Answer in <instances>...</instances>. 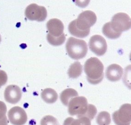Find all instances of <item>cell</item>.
I'll return each mask as SVG.
<instances>
[{"label":"cell","instance_id":"1","mask_svg":"<svg viewBox=\"0 0 131 125\" xmlns=\"http://www.w3.org/2000/svg\"><path fill=\"white\" fill-rule=\"evenodd\" d=\"M84 70L88 82L96 85L102 81L104 78V65L97 58L92 57L88 59L84 65Z\"/></svg>","mask_w":131,"mask_h":125},{"label":"cell","instance_id":"2","mask_svg":"<svg viewBox=\"0 0 131 125\" xmlns=\"http://www.w3.org/2000/svg\"><path fill=\"white\" fill-rule=\"evenodd\" d=\"M66 49L70 57L74 60L81 59L86 56L88 52L86 42L83 40L72 37L68 39Z\"/></svg>","mask_w":131,"mask_h":125},{"label":"cell","instance_id":"3","mask_svg":"<svg viewBox=\"0 0 131 125\" xmlns=\"http://www.w3.org/2000/svg\"><path fill=\"white\" fill-rule=\"evenodd\" d=\"M68 111L71 116L76 115L77 118L82 117L87 111L88 103L87 100L84 96L72 98L70 101Z\"/></svg>","mask_w":131,"mask_h":125},{"label":"cell","instance_id":"4","mask_svg":"<svg viewBox=\"0 0 131 125\" xmlns=\"http://www.w3.org/2000/svg\"><path fill=\"white\" fill-rule=\"evenodd\" d=\"M110 22L111 27L116 32L122 33L131 28V18L125 13L115 14Z\"/></svg>","mask_w":131,"mask_h":125},{"label":"cell","instance_id":"5","mask_svg":"<svg viewBox=\"0 0 131 125\" xmlns=\"http://www.w3.org/2000/svg\"><path fill=\"white\" fill-rule=\"evenodd\" d=\"M97 20V17L95 13L91 10L82 12L77 19L74 20L77 28L81 31L90 30V27L95 24Z\"/></svg>","mask_w":131,"mask_h":125},{"label":"cell","instance_id":"6","mask_svg":"<svg viewBox=\"0 0 131 125\" xmlns=\"http://www.w3.org/2000/svg\"><path fill=\"white\" fill-rule=\"evenodd\" d=\"M113 119L116 125H130L131 121V105L125 104L119 110L113 114Z\"/></svg>","mask_w":131,"mask_h":125},{"label":"cell","instance_id":"7","mask_svg":"<svg viewBox=\"0 0 131 125\" xmlns=\"http://www.w3.org/2000/svg\"><path fill=\"white\" fill-rule=\"evenodd\" d=\"M25 15L29 20L42 22L47 17V10L44 6L32 4L27 7Z\"/></svg>","mask_w":131,"mask_h":125},{"label":"cell","instance_id":"8","mask_svg":"<svg viewBox=\"0 0 131 125\" xmlns=\"http://www.w3.org/2000/svg\"><path fill=\"white\" fill-rule=\"evenodd\" d=\"M89 46L91 50L98 56H102L107 50V44L104 37L99 35H93L90 38Z\"/></svg>","mask_w":131,"mask_h":125},{"label":"cell","instance_id":"9","mask_svg":"<svg viewBox=\"0 0 131 125\" xmlns=\"http://www.w3.org/2000/svg\"><path fill=\"white\" fill-rule=\"evenodd\" d=\"M9 122L13 125H24L27 122V116L24 109L20 107H14L8 112Z\"/></svg>","mask_w":131,"mask_h":125},{"label":"cell","instance_id":"10","mask_svg":"<svg viewBox=\"0 0 131 125\" xmlns=\"http://www.w3.org/2000/svg\"><path fill=\"white\" fill-rule=\"evenodd\" d=\"M4 97L6 101L9 103H17L22 97L21 89L16 85H9L6 87L4 92Z\"/></svg>","mask_w":131,"mask_h":125},{"label":"cell","instance_id":"11","mask_svg":"<svg viewBox=\"0 0 131 125\" xmlns=\"http://www.w3.org/2000/svg\"><path fill=\"white\" fill-rule=\"evenodd\" d=\"M49 33L54 37H59L64 34V26L62 22L56 18L49 20L47 23Z\"/></svg>","mask_w":131,"mask_h":125},{"label":"cell","instance_id":"12","mask_svg":"<svg viewBox=\"0 0 131 125\" xmlns=\"http://www.w3.org/2000/svg\"><path fill=\"white\" fill-rule=\"evenodd\" d=\"M123 73L122 67L117 64H113L110 65L106 69V76L111 82H116L120 80Z\"/></svg>","mask_w":131,"mask_h":125},{"label":"cell","instance_id":"13","mask_svg":"<svg viewBox=\"0 0 131 125\" xmlns=\"http://www.w3.org/2000/svg\"><path fill=\"white\" fill-rule=\"evenodd\" d=\"M41 96L44 101L48 104L54 103L58 99L57 93L51 88H45L42 91Z\"/></svg>","mask_w":131,"mask_h":125},{"label":"cell","instance_id":"14","mask_svg":"<svg viewBox=\"0 0 131 125\" xmlns=\"http://www.w3.org/2000/svg\"><path fill=\"white\" fill-rule=\"evenodd\" d=\"M78 94L77 91L71 88L66 89L60 94V98L62 103L66 106H68L70 101L72 98L78 97Z\"/></svg>","mask_w":131,"mask_h":125},{"label":"cell","instance_id":"15","mask_svg":"<svg viewBox=\"0 0 131 125\" xmlns=\"http://www.w3.org/2000/svg\"><path fill=\"white\" fill-rule=\"evenodd\" d=\"M83 71V66L79 62L72 64L68 70V75L70 78L75 79L81 75Z\"/></svg>","mask_w":131,"mask_h":125},{"label":"cell","instance_id":"16","mask_svg":"<svg viewBox=\"0 0 131 125\" xmlns=\"http://www.w3.org/2000/svg\"><path fill=\"white\" fill-rule=\"evenodd\" d=\"M68 28L69 32L71 35L78 38H85L88 36L90 32V30L87 31H81L78 29L75 26L74 20L70 23Z\"/></svg>","mask_w":131,"mask_h":125},{"label":"cell","instance_id":"17","mask_svg":"<svg viewBox=\"0 0 131 125\" xmlns=\"http://www.w3.org/2000/svg\"><path fill=\"white\" fill-rule=\"evenodd\" d=\"M63 125H91V122L90 120L85 117L78 118L77 119L69 117L65 120Z\"/></svg>","mask_w":131,"mask_h":125},{"label":"cell","instance_id":"18","mask_svg":"<svg viewBox=\"0 0 131 125\" xmlns=\"http://www.w3.org/2000/svg\"><path fill=\"white\" fill-rule=\"evenodd\" d=\"M102 32L104 35L111 39H115L119 37L122 33L116 32L111 27L110 22L106 23L102 28Z\"/></svg>","mask_w":131,"mask_h":125},{"label":"cell","instance_id":"19","mask_svg":"<svg viewBox=\"0 0 131 125\" xmlns=\"http://www.w3.org/2000/svg\"><path fill=\"white\" fill-rule=\"evenodd\" d=\"M98 125H109L111 122L110 114L107 111H102L98 114L96 118Z\"/></svg>","mask_w":131,"mask_h":125},{"label":"cell","instance_id":"20","mask_svg":"<svg viewBox=\"0 0 131 125\" xmlns=\"http://www.w3.org/2000/svg\"><path fill=\"white\" fill-rule=\"evenodd\" d=\"M47 39L49 44L55 46H58L62 44L65 42L66 36L64 34H63L59 37H54L48 33L47 36Z\"/></svg>","mask_w":131,"mask_h":125},{"label":"cell","instance_id":"21","mask_svg":"<svg viewBox=\"0 0 131 125\" xmlns=\"http://www.w3.org/2000/svg\"><path fill=\"white\" fill-rule=\"evenodd\" d=\"M7 108L6 104L0 101V125H7L8 120L6 116Z\"/></svg>","mask_w":131,"mask_h":125},{"label":"cell","instance_id":"22","mask_svg":"<svg viewBox=\"0 0 131 125\" xmlns=\"http://www.w3.org/2000/svg\"><path fill=\"white\" fill-rule=\"evenodd\" d=\"M40 125H60L58 121L51 115H47L44 117L40 122Z\"/></svg>","mask_w":131,"mask_h":125},{"label":"cell","instance_id":"23","mask_svg":"<svg viewBox=\"0 0 131 125\" xmlns=\"http://www.w3.org/2000/svg\"><path fill=\"white\" fill-rule=\"evenodd\" d=\"M97 109L94 105L92 104H88L87 111L83 117H87L90 120H92L95 117V115L97 113Z\"/></svg>","mask_w":131,"mask_h":125},{"label":"cell","instance_id":"24","mask_svg":"<svg viewBox=\"0 0 131 125\" xmlns=\"http://www.w3.org/2000/svg\"><path fill=\"white\" fill-rule=\"evenodd\" d=\"M7 81V75L6 72L0 70V88L5 85Z\"/></svg>","mask_w":131,"mask_h":125},{"label":"cell","instance_id":"25","mask_svg":"<svg viewBox=\"0 0 131 125\" xmlns=\"http://www.w3.org/2000/svg\"><path fill=\"white\" fill-rule=\"evenodd\" d=\"M1 41V35H0V42Z\"/></svg>","mask_w":131,"mask_h":125}]
</instances>
